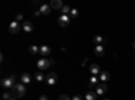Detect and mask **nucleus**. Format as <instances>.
Wrapping results in <instances>:
<instances>
[{
    "label": "nucleus",
    "instance_id": "nucleus-1",
    "mask_svg": "<svg viewBox=\"0 0 135 100\" xmlns=\"http://www.w3.org/2000/svg\"><path fill=\"white\" fill-rule=\"evenodd\" d=\"M15 81H16V76L11 74L8 77H4L2 80V87L3 88H14L15 87Z\"/></svg>",
    "mask_w": 135,
    "mask_h": 100
},
{
    "label": "nucleus",
    "instance_id": "nucleus-2",
    "mask_svg": "<svg viewBox=\"0 0 135 100\" xmlns=\"http://www.w3.org/2000/svg\"><path fill=\"white\" fill-rule=\"evenodd\" d=\"M12 93L16 97H22L26 95V87L25 84H15V87L12 88Z\"/></svg>",
    "mask_w": 135,
    "mask_h": 100
},
{
    "label": "nucleus",
    "instance_id": "nucleus-3",
    "mask_svg": "<svg viewBox=\"0 0 135 100\" xmlns=\"http://www.w3.org/2000/svg\"><path fill=\"white\" fill-rule=\"evenodd\" d=\"M51 64H54V60H46V58H41V60H38V62H37V66H38L39 72H42V70H45V69H47L49 66L51 65Z\"/></svg>",
    "mask_w": 135,
    "mask_h": 100
},
{
    "label": "nucleus",
    "instance_id": "nucleus-4",
    "mask_svg": "<svg viewBox=\"0 0 135 100\" xmlns=\"http://www.w3.org/2000/svg\"><path fill=\"white\" fill-rule=\"evenodd\" d=\"M57 81H58V76H57V73H54V72H51V73H49L47 76H46V83L49 84V85H55L57 84Z\"/></svg>",
    "mask_w": 135,
    "mask_h": 100
},
{
    "label": "nucleus",
    "instance_id": "nucleus-5",
    "mask_svg": "<svg viewBox=\"0 0 135 100\" xmlns=\"http://www.w3.org/2000/svg\"><path fill=\"white\" fill-rule=\"evenodd\" d=\"M20 30V25H19V22L14 20V22H11L9 26H8V31L11 32V34H16V32H19Z\"/></svg>",
    "mask_w": 135,
    "mask_h": 100
},
{
    "label": "nucleus",
    "instance_id": "nucleus-6",
    "mask_svg": "<svg viewBox=\"0 0 135 100\" xmlns=\"http://www.w3.org/2000/svg\"><path fill=\"white\" fill-rule=\"evenodd\" d=\"M69 23H70V18L68 16V15H61V16L58 18V25H60L61 27H66Z\"/></svg>",
    "mask_w": 135,
    "mask_h": 100
},
{
    "label": "nucleus",
    "instance_id": "nucleus-7",
    "mask_svg": "<svg viewBox=\"0 0 135 100\" xmlns=\"http://www.w3.org/2000/svg\"><path fill=\"white\" fill-rule=\"evenodd\" d=\"M49 6L54 9H62V7L65 4H62V0H51V2L49 3Z\"/></svg>",
    "mask_w": 135,
    "mask_h": 100
},
{
    "label": "nucleus",
    "instance_id": "nucleus-8",
    "mask_svg": "<svg viewBox=\"0 0 135 100\" xmlns=\"http://www.w3.org/2000/svg\"><path fill=\"white\" fill-rule=\"evenodd\" d=\"M107 91V85H105V83H101V84H99L97 87H96V93L97 95H104V92Z\"/></svg>",
    "mask_w": 135,
    "mask_h": 100
},
{
    "label": "nucleus",
    "instance_id": "nucleus-9",
    "mask_svg": "<svg viewBox=\"0 0 135 100\" xmlns=\"http://www.w3.org/2000/svg\"><path fill=\"white\" fill-rule=\"evenodd\" d=\"M39 11H41V14H43V15H49L51 12V7L49 4H42L39 7Z\"/></svg>",
    "mask_w": 135,
    "mask_h": 100
},
{
    "label": "nucleus",
    "instance_id": "nucleus-10",
    "mask_svg": "<svg viewBox=\"0 0 135 100\" xmlns=\"http://www.w3.org/2000/svg\"><path fill=\"white\" fill-rule=\"evenodd\" d=\"M23 30H25V32H32L34 26H32V23L30 20H25L23 22Z\"/></svg>",
    "mask_w": 135,
    "mask_h": 100
},
{
    "label": "nucleus",
    "instance_id": "nucleus-11",
    "mask_svg": "<svg viewBox=\"0 0 135 100\" xmlns=\"http://www.w3.org/2000/svg\"><path fill=\"white\" fill-rule=\"evenodd\" d=\"M39 53H41L42 55H49V54H51V49H50V46H47V45H42V46L39 47Z\"/></svg>",
    "mask_w": 135,
    "mask_h": 100
},
{
    "label": "nucleus",
    "instance_id": "nucleus-12",
    "mask_svg": "<svg viewBox=\"0 0 135 100\" xmlns=\"http://www.w3.org/2000/svg\"><path fill=\"white\" fill-rule=\"evenodd\" d=\"M20 80H22V84H30L31 83V76L28 74V73H23L20 76Z\"/></svg>",
    "mask_w": 135,
    "mask_h": 100
},
{
    "label": "nucleus",
    "instance_id": "nucleus-13",
    "mask_svg": "<svg viewBox=\"0 0 135 100\" xmlns=\"http://www.w3.org/2000/svg\"><path fill=\"white\" fill-rule=\"evenodd\" d=\"M93 42L97 43V45H101V46H104V43H107V41L101 37V35H95V37H93Z\"/></svg>",
    "mask_w": 135,
    "mask_h": 100
},
{
    "label": "nucleus",
    "instance_id": "nucleus-14",
    "mask_svg": "<svg viewBox=\"0 0 135 100\" xmlns=\"http://www.w3.org/2000/svg\"><path fill=\"white\" fill-rule=\"evenodd\" d=\"M89 72L92 73V76H97L99 72H100L99 65H97V64H92V65H91V68H89Z\"/></svg>",
    "mask_w": 135,
    "mask_h": 100
},
{
    "label": "nucleus",
    "instance_id": "nucleus-15",
    "mask_svg": "<svg viewBox=\"0 0 135 100\" xmlns=\"http://www.w3.org/2000/svg\"><path fill=\"white\" fill-rule=\"evenodd\" d=\"M95 54L99 55V57H101V55L104 54V46H101V45H96L95 46Z\"/></svg>",
    "mask_w": 135,
    "mask_h": 100
},
{
    "label": "nucleus",
    "instance_id": "nucleus-16",
    "mask_svg": "<svg viewBox=\"0 0 135 100\" xmlns=\"http://www.w3.org/2000/svg\"><path fill=\"white\" fill-rule=\"evenodd\" d=\"M96 96H97L96 92L89 91V92H86V95H85V100H96Z\"/></svg>",
    "mask_w": 135,
    "mask_h": 100
},
{
    "label": "nucleus",
    "instance_id": "nucleus-17",
    "mask_svg": "<svg viewBox=\"0 0 135 100\" xmlns=\"http://www.w3.org/2000/svg\"><path fill=\"white\" fill-rule=\"evenodd\" d=\"M97 83H99V79H97L96 76H92L91 79H89V87H95V88H96V87L99 85Z\"/></svg>",
    "mask_w": 135,
    "mask_h": 100
},
{
    "label": "nucleus",
    "instance_id": "nucleus-18",
    "mask_svg": "<svg viewBox=\"0 0 135 100\" xmlns=\"http://www.w3.org/2000/svg\"><path fill=\"white\" fill-rule=\"evenodd\" d=\"M34 77H35V80H37L38 83H42V81L45 80V76H43L42 72H37L35 74H34Z\"/></svg>",
    "mask_w": 135,
    "mask_h": 100
},
{
    "label": "nucleus",
    "instance_id": "nucleus-19",
    "mask_svg": "<svg viewBox=\"0 0 135 100\" xmlns=\"http://www.w3.org/2000/svg\"><path fill=\"white\" fill-rule=\"evenodd\" d=\"M28 51H30V54H38L39 53V47L37 45H31L28 47Z\"/></svg>",
    "mask_w": 135,
    "mask_h": 100
},
{
    "label": "nucleus",
    "instance_id": "nucleus-20",
    "mask_svg": "<svg viewBox=\"0 0 135 100\" xmlns=\"http://www.w3.org/2000/svg\"><path fill=\"white\" fill-rule=\"evenodd\" d=\"M100 80L103 81V83L108 81V80H109V73H108V72H103V73L100 74Z\"/></svg>",
    "mask_w": 135,
    "mask_h": 100
},
{
    "label": "nucleus",
    "instance_id": "nucleus-21",
    "mask_svg": "<svg viewBox=\"0 0 135 100\" xmlns=\"http://www.w3.org/2000/svg\"><path fill=\"white\" fill-rule=\"evenodd\" d=\"M70 11H72V8L69 6H64L62 7V15H68V12H70Z\"/></svg>",
    "mask_w": 135,
    "mask_h": 100
},
{
    "label": "nucleus",
    "instance_id": "nucleus-22",
    "mask_svg": "<svg viewBox=\"0 0 135 100\" xmlns=\"http://www.w3.org/2000/svg\"><path fill=\"white\" fill-rule=\"evenodd\" d=\"M70 15H72V18H77V16H78V9L72 8V11H70Z\"/></svg>",
    "mask_w": 135,
    "mask_h": 100
},
{
    "label": "nucleus",
    "instance_id": "nucleus-23",
    "mask_svg": "<svg viewBox=\"0 0 135 100\" xmlns=\"http://www.w3.org/2000/svg\"><path fill=\"white\" fill-rule=\"evenodd\" d=\"M11 97H12V95H11V93H8V92H4L3 93V100H9Z\"/></svg>",
    "mask_w": 135,
    "mask_h": 100
},
{
    "label": "nucleus",
    "instance_id": "nucleus-24",
    "mask_svg": "<svg viewBox=\"0 0 135 100\" xmlns=\"http://www.w3.org/2000/svg\"><path fill=\"white\" fill-rule=\"evenodd\" d=\"M58 100H72V99H70L69 96H68V95H65V93H64V95H61V96H60V99H58Z\"/></svg>",
    "mask_w": 135,
    "mask_h": 100
},
{
    "label": "nucleus",
    "instance_id": "nucleus-25",
    "mask_svg": "<svg viewBox=\"0 0 135 100\" xmlns=\"http://www.w3.org/2000/svg\"><path fill=\"white\" fill-rule=\"evenodd\" d=\"M15 20H16V22L23 20V15H22V14H18V15H16V18H15Z\"/></svg>",
    "mask_w": 135,
    "mask_h": 100
},
{
    "label": "nucleus",
    "instance_id": "nucleus-26",
    "mask_svg": "<svg viewBox=\"0 0 135 100\" xmlns=\"http://www.w3.org/2000/svg\"><path fill=\"white\" fill-rule=\"evenodd\" d=\"M72 100H83V96L81 95H76V96H73Z\"/></svg>",
    "mask_w": 135,
    "mask_h": 100
},
{
    "label": "nucleus",
    "instance_id": "nucleus-27",
    "mask_svg": "<svg viewBox=\"0 0 135 100\" xmlns=\"http://www.w3.org/2000/svg\"><path fill=\"white\" fill-rule=\"evenodd\" d=\"M39 100H49V97H47L46 95H41V97H39Z\"/></svg>",
    "mask_w": 135,
    "mask_h": 100
},
{
    "label": "nucleus",
    "instance_id": "nucleus-28",
    "mask_svg": "<svg viewBox=\"0 0 135 100\" xmlns=\"http://www.w3.org/2000/svg\"><path fill=\"white\" fill-rule=\"evenodd\" d=\"M132 47H134V49H135V42H134V43H132Z\"/></svg>",
    "mask_w": 135,
    "mask_h": 100
},
{
    "label": "nucleus",
    "instance_id": "nucleus-29",
    "mask_svg": "<svg viewBox=\"0 0 135 100\" xmlns=\"http://www.w3.org/2000/svg\"><path fill=\"white\" fill-rule=\"evenodd\" d=\"M9 100H16V99H15V97H11V99H9Z\"/></svg>",
    "mask_w": 135,
    "mask_h": 100
},
{
    "label": "nucleus",
    "instance_id": "nucleus-30",
    "mask_svg": "<svg viewBox=\"0 0 135 100\" xmlns=\"http://www.w3.org/2000/svg\"><path fill=\"white\" fill-rule=\"evenodd\" d=\"M104 100H109V99H104Z\"/></svg>",
    "mask_w": 135,
    "mask_h": 100
}]
</instances>
